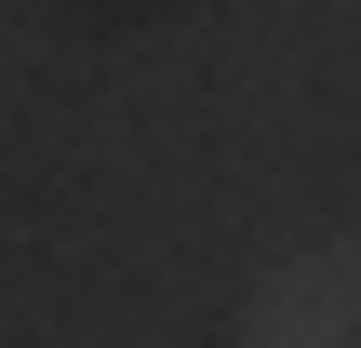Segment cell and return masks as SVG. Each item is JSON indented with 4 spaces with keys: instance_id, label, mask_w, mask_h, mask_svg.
Returning <instances> with one entry per match:
<instances>
[{
    "instance_id": "6da1fadb",
    "label": "cell",
    "mask_w": 361,
    "mask_h": 348,
    "mask_svg": "<svg viewBox=\"0 0 361 348\" xmlns=\"http://www.w3.org/2000/svg\"><path fill=\"white\" fill-rule=\"evenodd\" d=\"M348 335H361V255H348V241L268 268L255 308H241V348H348Z\"/></svg>"
},
{
    "instance_id": "7a4b0ae2",
    "label": "cell",
    "mask_w": 361,
    "mask_h": 348,
    "mask_svg": "<svg viewBox=\"0 0 361 348\" xmlns=\"http://www.w3.org/2000/svg\"><path fill=\"white\" fill-rule=\"evenodd\" d=\"M348 348H361V335H348Z\"/></svg>"
}]
</instances>
